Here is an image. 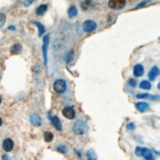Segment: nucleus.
Returning a JSON list of instances; mask_svg holds the SVG:
<instances>
[{"label": "nucleus", "mask_w": 160, "mask_h": 160, "mask_svg": "<svg viewBox=\"0 0 160 160\" xmlns=\"http://www.w3.org/2000/svg\"><path fill=\"white\" fill-rule=\"evenodd\" d=\"M73 132H74L76 134H84L86 132L88 131V124L84 120H77L74 124H73Z\"/></svg>", "instance_id": "1"}, {"label": "nucleus", "mask_w": 160, "mask_h": 160, "mask_svg": "<svg viewBox=\"0 0 160 160\" xmlns=\"http://www.w3.org/2000/svg\"><path fill=\"white\" fill-rule=\"evenodd\" d=\"M126 0H109V7L114 10H122L126 6Z\"/></svg>", "instance_id": "2"}, {"label": "nucleus", "mask_w": 160, "mask_h": 160, "mask_svg": "<svg viewBox=\"0 0 160 160\" xmlns=\"http://www.w3.org/2000/svg\"><path fill=\"white\" fill-rule=\"evenodd\" d=\"M53 90L58 94L63 93V92L66 90V82L62 79H58L54 82L53 84Z\"/></svg>", "instance_id": "3"}, {"label": "nucleus", "mask_w": 160, "mask_h": 160, "mask_svg": "<svg viewBox=\"0 0 160 160\" xmlns=\"http://www.w3.org/2000/svg\"><path fill=\"white\" fill-rule=\"evenodd\" d=\"M83 31L86 33H91L93 32V31H95L97 29V24L96 22L92 21V20H86L84 23H83Z\"/></svg>", "instance_id": "4"}, {"label": "nucleus", "mask_w": 160, "mask_h": 160, "mask_svg": "<svg viewBox=\"0 0 160 160\" xmlns=\"http://www.w3.org/2000/svg\"><path fill=\"white\" fill-rule=\"evenodd\" d=\"M50 42V36H46L44 38V44H42V54H44V60L45 64L48 63V46Z\"/></svg>", "instance_id": "5"}, {"label": "nucleus", "mask_w": 160, "mask_h": 160, "mask_svg": "<svg viewBox=\"0 0 160 160\" xmlns=\"http://www.w3.org/2000/svg\"><path fill=\"white\" fill-rule=\"evenodd\" d=\"M62 115L66 119H69V120H72L75 118V112L71 107H65L62 110Z\"/></svg>", "instance_id": "6"}, {"label": "nucleus", "mask_w": 160, "mask_h": 160, "mask_svg": "<svg viewBox=\"0 0 160 160\" xmlns=\"http://www.w3.org/2000/svg\"><path fill=\"white\" fill-rule=\"evenodd\" d=\"M30 122H31V124H32L33 126H35V127H39V126L42 125L41 117L39 115H37V114H33L32 116L30 117Z\"/></svg>", "instance_id": "7"}, {"label": "nucleus", "mask_w": 160, "mask_h": 160, "mask_svg": "<svg viewBox=\"0 0 160 160\" xmlns=\"http://www.w3.org/2000/svg\"><path fill=\"white\" fill-rule=\"evenodd\" d=\"M144 73V68L141 64H137L133 67V75L135 77H140L142 76Z\"/></svg>", "instance_id": "8"}, {"label": "nucleus", "mask_w": 160, "mask_h": 160, "mask_svg": "<svg viewBox=\"0 0 160 160\" xmlns=\"http://www.w3.org/2000/svg\"><path fill=\"white\" fill-rule=\"evenodd\" d=\"M2 146H3V149L5 151H11L12 149H13V147H14V143L10 138H6L3 141Z\"/></svg>", "instance_id": "9"}, {"label": "nucleus", "mask_w": 160, "mask_h": 160, "mask_svg": "<svg viewBox=\"0 0 160 160\" xmlns=\"http://www.w3.org/2000/svg\"><path fill=\"white\" fill-rule=\"evenodd\" d=\"M135 108H137L139 112L144 113L145 111L149 109V105L145 102H138V103H135Z\"/></svg>", "instance_id": "10"}, {"label": "nucleus", "mask_w": 160, "mask_h": 160, "mask_svg": "<svg viewBox=\"0 0 160 160\" xmlns=\"http://www.w3.org/2000/svg\"><path fill=\"white\" fill-rule=\"evenodd\" d=\"M51 122H52V124L53 125V127L57 128L58 131H61V130H62V126H61L60 120L58 118L57 116L51 117Z\"/></svg>", "instance_id": "11"}, {"label": "nucleus", "mask_w": 160, "mask_h": 160, "mask_svg": "<svg viewBox=\"0 0 160 160\" xmlns=\"http://www.w3.org/2000/svg\"><path fill=\"white\" fill-rule=\"evenodd\" d=\"M141 156L145 160H154V156H153L152 152L147 148H142V150H141Z\"/></svg>", "instance_id": "12"}, {"label": "nucleus", "mask_w": 160, "mask_h": 160, "mask_svg": "<svg viewBox=\"0 0 160 160\" xmlns=\"http://www.w3.org/2000/svg\"><path fill=\"white\" fill-rule=\"evenodd\" d=\"M159 74V69L157 66H153L150 69V71L148 72V78L149 80H155V78L158 76Z\"/></svg>", "instance_id": "13"}, {"label": "nucleus", "mask_w": 160, "mask_h": 160, "mask_svg": "<svg viewBox=\"0 0 160 160\" xmlns=\"http://www.w3.org/2000/svg\"><path fill=\"white\" fill-rule=\"evenodd\" d=\"M47 9H48V6L46 5V4H42V5H40L38 8H37V10H36V14L37 15H44L46 12H47Z\"/></svg>", "instance_id": "14"}, {"label": "nucleus", "mask_w": 160, "mask_h": 160, "mask_svg": "<svg viewBox=\"0 0 160 160\" xmlns=\"http://www.w3.org/2000/svg\"><path fill=\"white\" fill-rule=\"evenodd\" d=\"M139 87L144 90H149L151 88V84L148 81H146V80H143V81H141L139 83Z\"/></svg>", "instance_id": "15"}, {"label": "nucleus", "mask_w": 160, "mask_h": 160, "mask_svg": "<svg viewBox=\"0 0 160 160\" xmlns=\"http://www.w3.org/2000/svg\"><path fill=\"white\" fill-rule=\"evenodd\" d=\"M33 23L35 24V25L39 28V36L42 37V35L45 34V27L42 25V24L40 22H36V21H33Z\"/></svg>", "instance_id": "16"}, {"label": "nucleus", "mask_w": 160, "mask_h": 160, "mask_svg": "<svg viewBox=\"0 0 160 160\" xmlns=\"http://www.w3.org/2000/svg\"><path fill=\"white\" fill-rule=\"evenodd\" d=\"M21 48H21V46L19 44H15L11 48V52L14 53V54H18L19 52H21Z\"/></svg>", "instance_id": "17"}, {"label": "nucleus", "mask_w": 160, "mask_h": 160, "mask_svg": "<svg viewBox=\"0 0 160 160\" xmlns=\"http://www.w3.org/2000/svg\"><path fill=\"white\" fill-rule=\"evenodd\" d=\"M76 15H77V9H76V7H75V6H70L69 9H68V16L70 18H72V17H74Z\"/></svg>", "instance_id": "18"}, {"label": "nucleus", "mask_w": 160, "mask_h": 160, "mask_svg": "<svg viewBox=\"0 0 160 160\" xmlns=\"http://www.w3.org/2000/svg\"><path fill=\"white\" fill-rule=\"evenodd\" d=\"M44 138H45V140L47 141V142H51V141L52 140V138H53V133L52 132H45Z\"/></svg>", "instance_id": "19"}, {"label": "nucleus", "mask_w": 160, "mask_h": 160, "mask_svg": "<svg viewBox=\"0 0 160 160\" xmlns=\"http://www.w3.org/2000/svg\"><path fill=\"white\" fill-rule=\"evenodd\" d=\"M87 158L88 160H97V156L93 150H89L87 152Z\"/></svg>", "instance_id": "20"}, {"label": "nucleus", "mask_w": 160, "mask_h": 160, "mask_svg": "<svg viewBox=\"0 0 160 160\" xmlns=\"http://www.w3.org/2000/svg\"><path fill=\"white\" fill-rule=\"evenodd\" d=\"M57 150L58 152H61V153H63V154H65V153L67 152V147L64 146V145H58L57 146Z\"/></svg>", "instance_id": "21"}, {"label": "nucleus", "mask_w": 160, "mask_h": 160, "mask_svg": "<svg viewBox=\"0 0 160 160\" xmlns=\"http://www.w3.org/2000/svg\"><path fill=\"white\" fill-rule=\"evenodd\" d=\"M5 22H6V16L3 13H1V12H0V28L3 27Z\"/></svg>", "instance_id": "22"}, {"label": "nucleus", "mask_w": 160, "mask_h": 160, "mask_svg": "<svg viewBox=\"0 0 160 160\" xmlns=\"http://www.w3.org/2000/svg\"><path fill=\"white\" fill-rule=\"evenodd\" d=\"M137 98H138V99H143V98H150V99H152V100L156 99L155 97H150V95H148V94H138V95H137Z\"/></svg>", "instance_id": "23"}, {"label": "nucleus", "mask_w": 160, "mask_h": 160, "mask_svg": "<svg viewBox=\"0 0 160 160\" xmlns=\"http://www.w3.org/2000/svg\"><path fill=\"white\" fill-rule=\"evenodd\" d=\"M34 1L35 0H22V3L25 7H28V6H30L31 4H33Z\"/></svg>", "instance_id": "24"}, {"label": "nucleus", "mask_w": 160, "mask_h": 160, "mask_svg": "<svg viewBox=\"0 0 160 160\" xmlns=\"http://www.w3.org/2000/svg\"><path fill=\"white\" fill-rule=\"evenodd\" d=\"M141 150H142V147L138 146L137 148H135V155L140 157V156H141Z\"/></svg>", "instance_id": "25"}, {"label": "nucleus", "mask_w": 160, "mask_h": 160, "mask_svg": "<svg viewBox=\"0 0 160 160\" xmlns=\"http://www.w3.org/2000/svg\"><path fill=\"white\" fill-rule=\"evenodd\" d=\"M127 128H128V131H133L134 128H135V125L133 124V122H130V124H128Z\"/></svg>", "instance_id": "26"}, {"label": "nucleus", "mask_w": 160, "mask_h": 160, "mask_svg": "<svg viewBox=\"0 0 160 160\" xmlns=\"http://www.w3.org/2000/svg\"><path fill=\"white\" fill-rule=\"evenodd\" d=\"M128 84H130L132 87H135V86H137V80L130 79V80H128Z\"/></svg>", "instance_id": "27"}, {"label": "nucleus", "mask_w": 160, "mask_h": 160, "mask_svg": "<svg viewBox=\"0 0 160 160\" xmlns=\"http://www.w3.org/2000/svg\"><path fill=\"white\" fill-rule=\"evenodd\" d=\"M86 3H89L90 4V0H86ZM83 10H87V5H86V6H83Z\"/></svg>", "instance_id": "28"}, {"label": "nucleus", "mask_w": 160, "mask_h": 160, "mask_svg": "<svg viewBox=\"0 0 160 160\" xmlns=\"http://www.w3.org/2000/svg\"><path fill=\"white\" fill-rule=\"evenodd\" d=\"M3 160H9V159H8V157H7V156L4 155V156H3Z\"/></svg>", "instance_id": "29"}, {"label": "nucleus", "mask_w": 160, "mask_h": 160, "mask_svg": "<svg viewBox=\"0 0 160 160\" xmlns=\"http://www.w3.org/2000/svg\"><path fill=\"white\" fill-rule=\"evenodd\" d=\"M1 125H2V119L0 118V126H1Z\"/></svg>", "instance_id": "30"}, {"label": "nucleus", "mask_w": 160, "mask_h": 160, "mask_svg": "<svg viewBox=\"0 0 160 160\" xmlns=\"http://www.w3.org/2000/svg\"><path fill=\"white\" fill-rule=\"evenodd\" d=\"M1 101H2V99H1V96H0V103H1Z\"/></svg>", "instance_id": "31"}]
</instances>
